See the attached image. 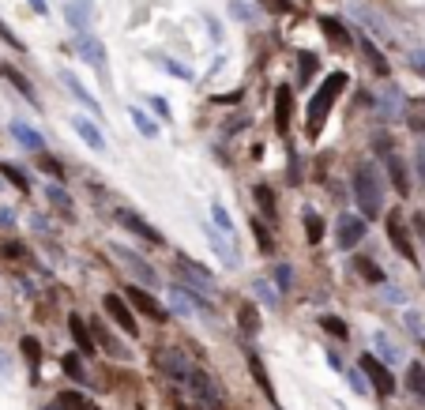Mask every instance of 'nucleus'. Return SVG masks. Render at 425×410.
Here are the masks:
<instances>
[{"label":"nucleus","instance_id":"nucleus-40","mask_svg":"<svg viewBox=\"0 0 425 410\" xmlns=\"http://www.w3.org/2000/svg\"><path fill=\"white\" fill-rule=\"evenodd\" d=\"M320 328H324V331H331L335 339H346V323H343L339 316H320Z\"/></svg>","mask_w":425,"mask_h":410},{"label":"nucleus","instance_id":"nucleus-44","mask_svg":"<svg viewBox=\"0 0 425 410\" xmlns=\"http://www.w3.org/2000/svg\"><path fill=\"white\" fill-rule=\"evenodd\" d=\"M0 256H4V260H19V256H23V245H0Z\"/></svg>","mask_w":425,"mask_h":410},{"label":"nucleus","instance_id":"nucleus-48","mask_svg":"<svg viewBox=\"0 0 425 410\" xmlns=\"http://www.w3.org/2000/svg\"><path fill=\"white\" fill-rule=\"evenodd\" d=\"M414 230H418V237L425 241V211H418V214H414Z\"/></svg>","mask_w":425,"mask_h":410},{"label":"nucleus","instance_id":"nucleus-2","mask_svg":"<svg viewBox=\"0 0 425 410\" xmlns=\"http://www.w3.org/2000/svg\"><path fill=\"white\" fill-rule=\"evenodd\" d=\"M354 200H357V211H362L365 222H373L384 214V181H380L373 162H362L354 174Z\"/></svg>","mask_w":425,"mask_h":410},{"label":"nucleus","instance_id":"nucleus-37","mask_svg":"<svg viewBox=\"0 0 425 410\" xmlns=\"http://www.w3.org/2000/svg\"><path fill=\"white\" fill-rule=\"evenodd\" d=\"M132 121H136V128H139V132H144L147 139H155V136H158V124H155V121H147V113L132 110Z\"/></svg>","mask_w":425,"mask_h":410},{"label":"nucleus","instance_id":"nucleus-35","mask_svg":"<svg viewBox=\"0 0 425 410\" xmlns=\"http://www.w3.org/2000/svg\"><path fill=\"white\" fill-rule=\"evenodd\" d=\"M253 233H256L260 252H264V256H271V233H267V222H264V219H253Z\"/></svg>","mask_w":425,"mask_h":410},{"label":"nucleus","instance_id":"nucleus-13","mask_svg":"<svg viewBox=\"0 0 425 410\" xmlns=\"http://www.w3.org/2000/svg\"><path fill=\"white\" fill-rule=\"evenodd\" d=\"M162 369H166L173 380H189L192 365H189V358H184L181 350H166V354H162Z\"/></svg>","mask_w":425,"mask_h":410},{"label":"nucleus","instance_id":"nucleus-16","mask_svg":"<svg viewBox=\"0 0 425 410\" xmlns=\"http://www.w3.org/2000/svg\"><path fill=\"white\" fill-rule=\"evenodd\" d=\"M170 305L177 309V312H196V316H207V305H203V301H200V297H192L189 290H181V286L170 294Z\"/></svg>","mask_w":425,"mask_h":410},{"label":"nucleus","instance_id":"nucleus-19","mask_svg":"<svg viewBox=\"0 0 425 410\" xmlns=\"http://www.w3.org/2000/svg\"><path fill=\"white\" fill-rule=\"evenodd\" d=\"M248 373H253V380L260 384V392H264L271 403H275V387H271V376H267V369H264V361L256 358V354H248Z\"/></svg>","mask_w":425,"mask_h":410},{"label":"nucleus","instance_id":"nucleus-30","mask_svg":"<svg viewBox=\"0 0 425 410\" xmlns=\"http://www.w3.org/2000/svg\"><path fill=\"white\" fill-rule=\"evenodd\" d=\"M61 365H64V373H68L75 384H83V380H87V373H83V361H80V354H64V358H61Z\"/></svg>","mask_w":425,"mask_h":410},{"label":"nucleus","instance_id":"nucleus-36","mask_svg":"<svg viewBox=\"0 0 425 410\" xmlns=\"http://www.w3.org/2000/svg\"><path fill=\"white\" fill-rule=\"evenodd\" d=\"M0 174H4L8 181H12V185H15L19 192H27V188H30V185H27V177H23V169H15L12 162H0Z\"/></svg>","mask_w":425,"mask_h":410},{"label":"nucleus","instance_id":"nucleus-57","mask_svg":"<svg viewBox=\"0 0 425 410\" xmlns=\"http://www.w3.org/2000/svg\"><path fill=\"white\" fill-rule=\"evenodd\" d=\"M421 286H425V278H421Z\"/></svg>","mask_w":425,"mask_h":410},{"label":"nucleus","instance_id":"nucleus-5","mask_svg":"<svg viewBox=\"0 0 425 410\" xmlns=\"http://www.w3.org/2000/svg\"><path fill=\"white\" fill-rule=\"evenodd\" d=\"M102 309L106 312H110V320L113 323H121V331H125V335H139V328H136V316H132V305H128V301L121 297V294H106L102 297Z\"/></svg>","mask_w":425,"mask_h":410},{"label":"nucleus","instance_id":"nucleus-17","mask_svg":"<svg viewBox=\"0 0 425 410\" xmlns=\"http://www.w3.org/2000/svg\"><path fill=\"white\" fill-rule=\"evenodd\" d=\"M388 174H391V185H395L399 196H410V174H407V166H402V158L388 155Z\"/></svg>","mask_w":425,"mask_h":410},{"label":"nucleus","instance_id":"nucleus-50","mask_svg":"<svg viewBox=\"0 0 425 410\" xmlns=\"http://www.w3.org/2000/svg\"><path fill=\"white\" fill-rule=\"evenodd\" d=\"M8 376H12V361H8L4 354H0V380H8Z\"/></svg>","mask_w":425,"mask_h":410},{"label":"nucleus","instance_id":"nucleus-26","mask_svg":"<svg viewBox=\"0 0 425 410\" xmlns=\"http://www.w3.org/2000/svg\"><path fill=\"white\" fill-rule=\"evenodd\" d=\"M237 323L245 328V335H260V312H256V305H241V309H237Z\"/></svg>","mask_w":425,"mask_h":410},{"label":"nucleus","instance_id":"nucleus-42","mask_svg":"<svg viewBox=\"0 0 425 410\" xmlns=\"http://www.w3.org/2000/svg\"><path fill=\"white\" fill-rule=\"evenodd\" d=\"M162 64H166V68H170V75H177V79H192V72L189 68H184V64H173V60H166V57H158Z\"/></svg>","mask_w":425,"mask_h":410},{"label":"nucleus","instance_id":"nucleus-10","mask_svg":"<svg viewBox=\"0 0 425 410\" xmlns=\"http://www.w3.org/2000/svg\"><path fill=\"white\" fill-rule=\"evenodd\" d=\"M388 241L395 245V249L407 256V260H418V252H414V241H410V233H407V226H402L399 214H391V219H388Z\"/></svg>","mask_w":425,"mask_h":410},{"label":"nucleus","instance_id":"nucleus-56","mask_svg":"<svg viewBox=\"0 0 425 410\" xmlns=\"http://www.w3.org/2000/svg\"><path fill=\"white\" fill-rule=\"evenodd\" d=\"M421 354H425V339H421Z\"/></svg>","mask_w":425,"mask_h":410},{"label":"nucleus","instance_id":"nucleus-1","mask_svg":"<svg viewBox=\"0 0 425 410\" xmlns=\"http://www.w3.org/2000/svg\"><path fill=\"white\" fill-rule=\"evenodd\" d=\"M346 72H331L328 79L320 83V91L312 94V102H309V117H305V136L316 139L324 132V121H328V113H331V105L339 102V94L346 91Z\"/></svg>","mask_w":425,"mask_h":410},{"label":"nucleus","instance_id":"nucleus-28","mask_svg":"<svg viewBox=\"0 0 425 410\" xmlns=\"http://www.w3.org/2000/svg\"><path fill=\"white\" fill-rule=\"evenodd\" d=\"M357 275H365L373 286H384V283H388L384 271H380V267H376L373 260H369V256H357Z\"/></svg>","mask_w":425,"mask_h":410},{"label":"nucleus","instance_id":"nucleus-53","mask_svg":"<svg viewBox=\"0 0 425 410\" xmlns=\"http://www.w3.org/2000/svg\"><path fill=\"white\" fill-rule=\"evenodd\" d=\"M418 174H421V181H425V143L418 147Z\"/></svg>","mask_w":425,"mask_h":410},{"label":"nucleus","instance_id":"nucleus-45","mask_svg":"<svg viewBox=\"0 0 425 410\" xmlns=\"http://www.w3.org/2000/svg\"><path fill=\"white\" fill-rule=\"evenodd\" d=\"M312 68H316V57H312V53H305V57H301V79H309Z\"/></svg>","mask_w":425,"mask_h":410},{"label":"nucleus","instance_id":"nucleus-38","mask_svg":"<svg viewBox=\"0 0 425 410\" xmlns=\"http://www.w3.org/2000/svg\"><path fill=\"white\" fill-rule=\"evenodd\" d=\"M275 286L282 290V294H286V290L293 286V267H290V264H279V267H275Z\"/></svg>","mask_w":425,"mask_h":410},{"label":"nucleus","instance_id":"nucleus-31","mask_svg":"<svg viewBox=\"0 0 425 410\" xmlns=\"http://www.w3.org/2000/svg\"><path fill=\"white\" fill-rule=\"evenodd\" d=\"M0 72H4V75H8V79H12V83H15V87H19V91H23V98H30V102H34V87H30V83L23 79V75H19V68H12V64H0Z\"/></svg>","mask_w":425,"mask_h":410},{"label":"nucleus","instance_id":"nucleus-4","mask_svg":"<svg viewBox=\"0 0 425 410\" xmlns=\"http://www.w3.org/2000/svg\"><path fill=\"white\" fill-rule=\"evenodd\" d=\"M362 373L373 380V387H376V395L380 399H388L391 392H395V380H391V369L384 361L376 358V354H362Z\"/></svg>","mask_w":425,"mask_h":410},{"label":"nucleus","instance_id":"nucleus-47","mask_svg":"<svg viewBox=\"0 0 425 410\" xmlns=\"http://www.w3.org/2000/svg\"><path fill=\"white\" fill-rule=\"evenodd\" d=\"M380 354H384V358H391V361H395V358H399V347H391L388 339H380Z\"/></svg>","mask_w":425,"mask_h":410},{"label":"nucleus","instance_id":"nucleus-43","mask_svg":"<svg viewBox=\"0 0 425 410\" xmlns=\"http://www.w3.org/2000/svg\"><path fill=\"white\" fill-rule=\"evenodd\" d=\"M256 294L264 297V301H271V305H275V301H279V294H275V290H271V286L264 283V278H260V283H256Z\"/></svg>","mask_w":425,"mask_h":410},{"label":"nucleus","instance_id":"nucleus-55","mask_svg":"<svg viewBox=\"0 0 425 410\" xmlns=\"http://www.w3.org/2000/svg\"><path fill=\"white\" fill-rule=\"evenodd\" d=\"M0 226H12V211H8V207L0 211Z\"/></svg>","mask_w":425,"mask_h":410},{"label":"nucleus","instance_id":"nucleus-11","mask_svg":"<svg viewBox=\"0 0 425 410\" xmlns=\"http://www.w3.org/2000/svg\"><path fill=\"white\" fill-rule=\"evenodd\" d=\"M117 219H121V226H125V230L139 233V237H144V241H151V245H158V241H162V233L155 230V226H147V222L139 219L136 211H121V214H117Z\"/></svg>","mask_w":425,"mask_h":410},{"label":"nucleus","instance_id":"nucleus-8","mask_svg":"<svg viewBox=\"0 0 425 410\" xmlns=\"http://www.w3.org/2000/svg\"><path fill=\"white\" fill-rule=\"evenodd\" d=\"M113 256H117V260H121V264L128 267V271H132V275L139 278V283H151V286H158V275H155V267H151L147 260H139V256H136L132 249H113Z\"/></svg>","mask_w":425,"mask_h":410},{"label":"nucleus","instance_id":"nucleus-32","mask_svg":"<svg viewBox=\"0 0 425 410\" xmlns=\"http://www.w3.org/2000/svg\"><path fill=\"white\" fill-rule=\"evenodd\" d=\"M207 237H211V245H215V252H219V256H222V264H226V267H237V256H234L230 249H226V241H222V237H219V233H215V230H211V226H207Z\"/></svg>","mask_w":425,"mask_h":410},{"label":"nucleus","instance_id":"nucleus-23","mask_svg":"<svg viewBox=\"0 0 425 410\" xmlns=\"http://www.w3.org/2000/svg\"><path fill=\"white\" fill-rule=\"evenodd\" d=\"M19 350H23V358L30 361V373L38 376V365H42V342H38L34 335H23V339H19Z\"/></svg>","mask_w":425,"mask_h":410},{"label":"nucleus","instance_id":"nucleus-18","mask_svg":"<svg viewBox=\"0 0 425 410\" xmlns=\"http://www.w3.org/2000/svg\"><path fill=\"white\" fill-rule=\"evenodd\" d=\"M72 128L83 136V143H91L94 150H106V136L98 132V124H91L87 117H75V121H72Z\"/></svg>","mask_w":425,"mask_h":410},{"label":"nucleus","instance_id":"nucleus-29","mask_svg":"<svg viewBox=\"0 0 425 410\" xmlns=\"http://www.w3.org/2000/svg\"><path fill=\"white\" fill-rule=\"evenodd\" d=\"M57 410H94V406L87 403L83 395H75V392H61L57 395Z\"/></svg>","mask_w":425,"mask_h":410},{"label":"nucleus","instance_id":"nucleus-25","mask_svg":"<svg viewBox=\"0 0 425 410\" xmlns=\"http://www.w3.org/2000/svg\"><path fill=\"white\" fill-rule=\"evenodd\" d=\"M320 27H324V34H328V38L335 41V46H339V49H350V34L343 30V23H339V19H320Z\"/></svg>","mask_w":425,"mask_h":410},{"label":"nucleus","instance_id":"nucleus-33","mask_svg":"<svg viewBox=\"0 0 425 410\" xmlns=\"http://www.w3.org/2000/svg\"><path fill=\"white\" fill-rule=\"evenodd\" d=\"M253 196H256V203H260V211L275 219V196H271V188H267V185H256V188H253Z\"/></svg>","mask_w":425,"mask_h":410},{"label":"nucleus","instance_id":"nucleus-46","mask_svg":"<svg viewBox=\"0 0 425 410\" xmlns=\"http://www.w3.org/2000/svg\"><path fill=\"white\" fill-rule=\"evenodd\" d=\"M0 38H4V41H8V46H12V49H23V41H19V38H15V34H12V30H8L4 23H0Z\"/></svg>","mask_w":425,"mask_h":410},{"label":"nucleus","instance_id":"nucleus-20","mask_svg":"<svg viewBox=\"0 0 425 410\" xmlns=\"http://www.w3.org/2000/svg\"><path fill=\"white\" fill-rule=\"evenodd\" d=\"M91 335H94L98 342H102V350H106V354H113V358H125V347L110 335V331L102 328V320H91Z\"/></svg>","mask_w":425,"mask_h":410},{"label":"nucleus","instance_id":"nucleus-3","mask_svg":"<svg viewBox=\"0 0 425 410\" xmlns=\"http://www.w3.org/2000/svg\"><path fill=\"white\" fill-rule=\"evenodd\" d=\"M173 267H177V278L184 283V290H192V294H200V297H215V278L207 275L200 264H192L189 256H177Z\"/></svg>","mask_w":425,"mask_h":410},{"label":"nucleus","instance_id":"nucleus-34","mask_svg":"<svg viewBox=\"0 0 425 410\" xmlns=\"http://www.w3.org/2000/svg\"><path fill=\"white\" fill-rule=\"evenodd\" d=\"M305 237H309L312 245H320V237H324V219L320 214H305Z\"/></svg>","mask_w":425,"mask_h":410},{"label":"nucleus","instance_id":"nucleus-15","mask_svg":"<svg viewBox=\"0 0 425 410\" xmlns=\"http://www.w3.org/2000/svg\"><path fill=\"white\" fill-rule=\"evenodd\" d=\"M61 83H64V87H68V91H72V94H75V98H80L83 105H91V113H102V105H98V98H94V94L83 87L80 79H75V72H61Z\"/></svg>","mask_w":425,"mask_h":410},{"label":"nucleus","instance_id":"nucleus-9","mask_svg":"<svg viewBox=\"0 0 425 410\" xmlns=\"http://www.w3.org/2000/svg\"><path fill=\"white\" fill-rule=\"evenodd\" d=\"M290 117H293V91L282 83L275 91V132H282V136L290 132Z\"/></svg>","mask_w":425,"mask_h":410},{"label":"nucleus","instance_id":"nucleus-39","mask_svg":"<svg viewBox=\"0 0 425 410\" xmlns=\"http://www.w3.org/2000/svg\"><path fill=\"white\" fill-rule=\"evenodd\" d=\"M211 214H215V226H219L222 233H234V222H230V214H226L222 203H211Z\"/></svg>","mask_w":425,"mask_h":410},{"label":"nucleus","instance_id":"nucleus-51","mask_svg":"<svg viewBox=\"0 0 425 410\" xmlns=\"http://www.w3.org/2000/svg\"><path fill=\"white\" fill-rule=\"evenodd\" d=\"M346 376H350L354 392H365V373H362V376H357V373H346Z\"/></svg>","mask_w":425,"mask_h":410},{"label":"nucleus","instance_id":"nucleus-12","mask_svg":"<svg viewBox=\"0 0 425 410\" xmlns=\"http://www.w3.org/2000/svg\"><path fill=\"white\" fill-rule=\"evenodd\" d=\"M68 331H72V342H75V354H94V342H91V331H87V323L80 312H72L68 316Z\"/></svg>","mask_w":425,"mask_h":410},{"label":"nucleus","instance_id":"nucleus-14","mask_svg":"<svg viewBox=\"0 0 425 410\" xmlns=\"http://www.w3.org/2000/svg\"><path fill=\"white\" fill-rule=\"evenodd\" d=\"M189 384L196 387V395L203 399V403H211V406H219V392H215V384H211V376H207L203 369H192L189 373Z\"/></svg>","mask_w":425,"mask_h":410},{"label":"nucleus","instance_id":"nucleus-49","mask_svg":"<svg viewBox=\"0 0 425 410\" xmlns=\"http://www.w3.org/2000/svg\"><path fill=\"white\" fill-rule=\"evenodd\" d=\"M42 169H46V174H53V177H61V166L53 158H42Z\"/></svg>","mask_w":425,"mask_h":410},{"label":"nucleus","instance_id":"nucleus-24","mask_svg":"<svg viewBox=\"0 0 425 410\" xmlns=\"http://www.w3.org/2000/svg\"><path fill=\"white\" fill-rule=\"evenodd\" d=\"M407 387H410V395L425 406V369H421V365H410V369H407Z\"/></svg>","mask_w":425,"mask_h":410},{"label":"nucleus","instance_id":"nucleus-27","mask_svg":"<svg viewBox=\"0 0 425 410\" xmlns=\"http://www.w3.org/2000/svg\"><path fill=\"white\" fill-rule=\"evenodd\" d=\"M362 53H365V60L373 64V72H376V75H388V60L380 57V49H376V46H373V41H369L365 34H362Z\"/></svg>","mask_w":425,"mask_h":410},{"label":"nucleus","instance_id":"nucleus-54","mask_svg":"<svg viewBox=\"0 0 425 410\" xmlns=\"http://www.w3.org/2000/svg\"><path fill=\"white\" fill-rule=\"evenodd\" d=\"M30 8H34L38 15H46V0H30Z\"/></svg>","mask_w":425,"mask_h":410},{"label":"nucleus","instance_id":"nucleus-7","mask_svg":"<svg viewBox=\"0 0 425 410\" xmlns=\"http://www.w3.org/2000/svg\"><path fill=\"white\" fill-rule=\"evenodd\" d=\"M125 301H128V305H132V309H139V312H144V316H151V320H158V323H162V320L170 316V312L162 309L158 301H155V297L147 294V290H139V286H125Z\"/></svg>","mask_w":425,"mask_h":410},{"label":"nucleus","instance_id":"nucleus-21","mask_svg":"<svg viewBox=\"0 0 425 410\" xmlns=\"http://www.w3.org/2000/svg\"><path fill=\"white\" fill-rule=\"evenodd\" d=\"M12 136H15L27 150H42V147H46V139H42L30 124H23V121H15V124H12Z\"/></svg>","mask_w":425,"mask_h":410},{"label":"nucleus","instance_id":"nucleus-22","mask_svg":"<svg viewBox=\"0 0 425 410\" xmlns=\"http://www.w3.org/2000/svg\"><path fill=\"white\" fill-rule=\"evenodd\" d=\"M75 49H80L87 60H94L98 68H106V49H102V41H98V38H87V34H83L80 41H75Z\"/></svg>","mask_w":425,"mask_h":410},{"label":"nucleus","instance_id":"nucleus-41","mask_svg":"<svg viewBox=\"0 0 425 410\" xmlns=\"http://www.w3.org/2000/svg\"><path fill=\"white\" fill-rule=\"evenodd\" d=\"M46 192H49V200H53V203H57V207H61V211H68V214H72V200H68V196H64V188H61V185H53V188H46Z\"/></svg>","mask_w":425,"mask_h":410},{"label":"nucleus","instance_id":"nucleus-6","mask_svg":"<svg viewBox=\"0 0 425 410\" xmlns=\"http://www.w3.org/2000/svg\"><path fill=\"white\" fill-rule=\"evenodd\" d=\"M362 237H365L362 214H343V219L335 222V241H339V249H354V245H362Z\"/></svg>","mask_w":425,"mask_h":410},{"label":"nucleus","instance_id":"nucleus-52","mask_svg":"<svg viewBox=\"0 0 425 410\" xmlns=\"http://www.w3.org/2000/svg\"><path fill=\"white\" fill-rule=\"evenodd\" d=\"M151 105H155V110L162 113V117H170V110H166V98H147Z\"/></svg>","mask_w":425,"mask_h":410}]
</instances>
